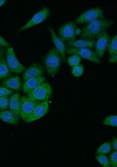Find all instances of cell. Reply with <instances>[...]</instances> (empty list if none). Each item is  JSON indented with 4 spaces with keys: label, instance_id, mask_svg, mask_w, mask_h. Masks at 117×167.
<instances>
[{
    "label": "cell",
    "instance_id": "4316f807",
    "mask_svg": "<svg viewBox=\"0 0 117 167\" xmlns=\"http://www.w3.org/2000/svg\"><path fill=\"white\" fill-rule=\"evenodd\" d=\"M109 160L111 166L113 167L117 166V151H113L110 154Z\"/></svg>",
    "mask_w": 117,
    "mask_h": 167
},
{
    "label": "cell",
    "instance_id": "e0dca14e",
    "mask_svg": "<svg viewBox=\"0 0 117 167\" xmlns=\"http://www.w3.org/2000/svg\"><path fill=\"white\" fill-rule=\"evenodd\" d=\"M2 85L7 88L16 91L20 90L22 86V82L20 78L17 76H13L4 80Z\"/></svg>",
    "mask_w": 117,
    "mask_h": 167
},
{
    "label": "cell",
    "instance_id": "d6a6232c",
    "mask_svg": "<svg viewBox=\"0 0 117 167\" xmlns=\"http://www.w3.org/2000/svg\"><path fill=\"white\" fill-rule=\"evenodd\" d=\"M81 31L79 28H76L75 30V33L76 35H79V34L81 33Z\"/></svg>",
    "mask_w": 117,
    "mask_h": 167
},
{
    "label": "cell",
    "instance_id": "484cf974",
    "mask_svg": "<svg viewBox=\"0 0 117 167\" xmlns=\"http://www.w3.org/2000/svg\"><path fill=\"white\" fill-rule=\"evenodd\" d=\"M8 95L0 96V110L2 111L7 109L9 106Z\"/></svg>",
    "mask_w": 117,
    "mask_h": 167
},
{
    "label": "cell",
    "instance_id": "f546056e",
    "mask_svg": "<svg viewBox=\"0 0 117 167\" xmlns=\"http://www.w3.org/2000/svg\"><path fill=\"white\" fill-rule=\"evenodd\" d=\"M117 54L110 56L108 60L109 63H116L117 61Z\"/></svg>",
    "mask_w": 117,
    "mask_h": 167
},
{
    "label": "cell",
    "instance_id": "d6986e66",
    "mask_svg": "<svg viewBox=\"0 0 117 167\" xmlns=\"http://www.w3.org/2000/svg\"><path fill=\"white\" fill-rule=\"evenodd\" d=\"M11 74V71L7 66L5 57L3 56L0 61V80L9 76Z\"/></svg>",
    "mask_w": 117,
    "mask_h": 167
},
{
    "label": "cell",
    "instance_id": "7402d4cb",
    "mask_svg": "<svg viewBox=\"0 0 117 167\" xmlns=\"http://www.w3.org/2000/svg\"><path fill=\"white\" fill-rule=\"evenodd\" d=\"M103 124L105 126L116 127H117V115H111L107 117L103 120Z\"/></svg>",
    "mask_w": 117,
    "mask_h": 167
},
{
    "label": "cell",
    "instance_id": "44dd1931",
    "mask_svg": "<svg viewBox=\"0 0 117 167\" xmlns=\"http://www.w3.org/2000/svg\"><path fill=\"white\" fill-rule=\"evenodd\" d=\"M111 149V145L109 141H107L102 144L97 149V154H106L109 153Z\"/></svg>",
    "mask_w": 117,
    "mask_h": 167
},
{
    "label": "cell",
    "instance_id": "83f0119b",
    "mask_svg": "<svg viewBox=\"0 0 117 167\" xmlns=\"http://www.w3.org/2000/svg\"><path fill=\"white\" fill-rule=\"evenodd\" d=\"M12 92V90L3 86H0V96L8 95Z\"/></svg>",
    "mask_w": 117,
    "mask_h": 167
},
{
    "label": "cell",
    "instance_id": "5bb4252c",
    "mask_svg": "<svg viewBox=\"0 0 117 167\" xmlns=\"http://www.w3.org/2000/svg\"><path fill=\"white\" fill-rule=\"evenodd\" d=\"M45 80L44 76L31 78L24 81L23 89L24 93H28L44 83Z\"/></svg>",
    "mask_w": 117,
    "mask_h": 167
},
{
    "label": "cell",
    "instance_id": "603a6c76",
    "mask_svg": "<svg viewBox=\"0 0 117 167\" xmlns=\"http://www.w3.org/2000/svg\"><path fill=\"white\" fill-rule=\"evenodd\" d=\"M95 158L97 161L102 166L104 167H110L111 166L109 159L105 154H97Z\"/></svg>",
    "mask_w": 117,
    "mask_h": 167
},
{
    "label": "cell",
    "instance_id": "cb8c5ba5",
    "mask_svg": "<svg viewBox=\"0 0 117 167\" xmlns=\"http://www.w3.org/2000/svg\"><path fill=\"white\" fill-rule=\"evenodd\" d=\"M81 60V58L79 55L73 54L68 58L67 62L70 66L73 67L80 64Z\"/></svg>",
    "mask_w": 117,
    "mask_h": 167
},
{
    "label": "cell",
    "instance_id": "2e32d148",
    "mask_svg": "<svg viewBox=\"0 0 117 167\" xmlns=\"http://www.w3.org/2000/svg\"><path fill=\"white\" fill-rule=\"evenodd\" d=\"M20 94L15 93L11 96L9 100V106L11 111L18 118L20 117Z\"/></svg>",
    "mask_w": 117,
    "mask_h": 167
},
{
    "label": "cell",
    "instance_id": "9c48e42d",
    "mask_svg": "<svg viewBox=\"0 0 117 167\" xmlns=\"http://www.w3.org/2000/svg\"><path fill=\"white\" fill-rule=\"evenodd\" d=\"M50 14L49 9L47 7H44L34 15L26 24L18 30V31L25 30L41 23L49 18Z\"/></svg>",
    "mask_w": 117,
    "mask_h": 167
},
{
    "label": "cell",
    "instance_id": "f1b7e54d",
    "mask_svg": "<svg viewBox=\"0 0 117 167\" xmlns=\"http://www.w3.org/2000/svg\"><path fill=\"white\" fill-rule=\"evenodd\" d=\"M11 46L10 44L0 35V48H7Z\"/></svg>",
    "mask_w": 117,
    "mask_h": 167
},
{
    "label": "cell",
    "instance_id": "5b68a950",
    "mask_svg": "<svg viewBox=\"0 0 117 167\" xmlns=\"http://www.w3.org/2000/svg\"><path fill=\"white\" fill-rule=\"evenodd\" d=\"M40 101L33 100L28 97H21L20 108V116L26 121L30 117L35 107Z\"/></svg>",
    "mask_w": 117,
    "mask_h": 167
},
{
    "label": "cell",
    "instance_id": "4fadbf2b",
    "mask_svg": "<svg viewBox=\"0 0 117 167\" xmlns=\"http://www.w3.org/2000/svg\"><path fill=\"white\" fill-rule=\"evenodd\" d=\"M48 28L51 33L52 41L55 48L60 52L64 61H65L66 48L64 42L56 34L50 25L48 26Z\"/></svg>",
    "mask_w": 117,
    "mask_h": 167
},
{
    "label": "cell",
    "instance_id": "ffe728a7",
    "mask_svg": "<svg viewBox=\"0 0 117 167\" xmlns=\"http://www.w3.org/2000/svg\"><path fill=\"white\" fill-rule=\"evenodd\" d=\"M117 36H114L108 43L107 46L110 56L117 54Z\"/></svg>",
    "mask_w": 117,
    "mask_h": 167
},
{
    "label": "cell",
    "instance_id": "8992f818",
    "mask_svg": "<svg viewBox=\"0 0 117 167\" xmlns=\"http://www.w3.org/2000/svg\"><path fill=\"white\" fill-rule=\"evenodd\" d=\"M66 53L69 54L78 55L81 58L98 64L101 63L95 52L89 48L68 47L66 48Z\"/></svg>",
    "mask_w": 117,
    "mask_h": 167
},
{
    "label": "cell",
    "instance_id": "8fae6325",
    "mask_svg": "<svg viewBox=\"0 0 117 167\" xmlns=\"http://www.w3.org/2000/svg\"><path fill=\"white\" fill-rule=\"evenodd\" d=\"M109 39V35L105 32L102 33L97 37L95 46V52L99 58H101L104 55Z\"/></svg>",
    "mask_w": 117,
    "mask_h": 167
},
{
    "label": "cell",
    "instance_id": "52a82bcc",
    "mask_svg": "<svg viewBox=\"0 0 117 167\" xmlns=\"http://www.w3.org/2000/svg\"><path fill=\"white\" fill-rule=\"evenodd\" d=\"M76 28V25L74 21L65 23L58 30L59 37L63 42H67L75 40Z\"/></svg>",
    "mask_w": 117,
    "mask_h": 167
},
{
    "label": "cell",
    "instance_id": "4dcf8cb0",
    "mask_svg": "<svg viewBox=\"0 0 117 167\" xmlns=\"http://www.w3.org/2000/svg\"><path fill=\"white\" fill-rule=\"evenodd\" d=\"M112 146L113 149L115 151L117 150V138L114 137L112 139Z\"/></svg>",
    "mask_w": 117,
    "mask_h": 167
},
{
    "label": "cell",
    "instance_id": "6da1fadb",
    "mask_svg": "<svg viewBox=\"0 0 117 167\" xmlns=\"http://www.w3.org/2000/svg\"><path fill=\"white\" fill-rule=\"evenodd\" d=\"M113 22L112 20L104 18L89 22L82 28L80 37L83 39H94L105 32Z\"/></svg>",
    "mask_w": 117,
    "mask_h": 167
},
{
    "label": "cell",
    "instance_id": "836d02e7",
    "mask_svg": "<svg viewBox=\"0 0 117 167\" xmlns=\"http://www.w3.org/2000/svg\"><path fill=\"white\" fill-rule=\"evenodd\" d=\"M6 2V0H0V7L4 5Z\"/></svg>",
    "mask_w": 117,
    "mask_h": 167
},
{
    "label": "cell",
    "instance_id": "277c9868",
    "mask_svg": "<svg viewBox=\"0 0 117 167\" xmlns=\"http://www.w3.org/2000/svg\"><path fill=\"white\" fill-rule=\"evenodd\" d=\"M5 53L6 61L11 71L16 74H20L25 70V67L18 61L12 47L6 48Z\"/></svg>",
    "mask_w": 117,
    "mask_h": 167
},
{
    "label": "cell",
    "instance_id": "7c38bea8",
    "mask_svg": "<svg viewBox=\"0 0 117 167\" xmlns=\"http://www.w3.org/2000/svg\"><path fill=\"white\" fill-rule=\"evenodd\" d=\"M44 70L42 66L38 63H34L25 69L23 74L24 81L32 78L42 76Z\"/></svg>",
    "mask_w": 117,
    "mask_h": 167
},
{
    "label": "cell",
    "instance_id": "9a60e30c",
    "mask_svg": "<svg viewBox=\"0 0 117 167\" xmlns=\"http://www.w3.org/2000/svg\"><path fill=\"white\" fill-rule=\"evenodd\" d=\"M96 42L94 39H82L67 42L66 44L69 47L90 49L95 47Z\"/></svg>",
    "mask_w": 117,
    "mask_h": 167
},
{
    "label": "cell",
    "instance_id": "30bf717a",
    "mask_svg": "<svg viewBox=\"0 0 117 167\" xmlns=\"http://www.w3.org/2000/svg\"><path fill=\"white\" fill-rule=\"evenodd\" d=\"M48 109L49 103L47 100L39 103L25 122L27 123L30 122L42 117L47 113Z\"/></svg>",
    "mask_w": 117,
    "mask_h": 167
},
{
    "label": "cell",
    "instance_id": "1f68e13d",
    "mask_svg": "<svg viewBox=\"0 0 117 167\" xmlns=\"http://www.w3.org/2000/svg\"><path fill=\"white\" fill-rule=\"evenodd\" d=\"M5 50L4 49H2L0 50V61L4 56V54L5 52Z\"/></svg>",
    "mask_w": 117,
    "mask_h": 167
},
{
    "label": "cell",
    "instance_id": "d4e9b609",
    "mask_svg": "<svg viewBox=\"0 0 117 167\" xmlns=\"http://www.w3.org/2000/svg\"><path fill=\"white\" fill-rule=\"evenodd\" d=\"M84 71V68L83 65L80 64L72 67L71 72L74 76L78 77L82 74Z\"/></svg>",
    "mask_w": 117,
    "mask_h": 167
},
{
    "label": "cell",
    "instance_id": "ac0fdd59",
    "mask_svg": "<svg viewBox=\"0 0 117 167\" xmlns=\"http://www.w3.org/2000/svg\"><path fill=\"white\" fill-rule=\"evenodd\" d=\"M0 119L6 122L13 125H17L18 123V118L11 111L4 110L0 111Z\"/></svg>",
    "mask_w": 117,
    "mask_h": 167
},
{
    "label": "cell",
    "instance_id": "ba28073f",
    "mask_svg": "<svg viewBox=\"0 0 117 167\" xmlns=\"http://www.w3.org/2000/svg\"><path fill=\"white\" fill-rule=\"evenodd\" d=\"M104 18L102 9L99 7L90 9L81 14L75 20L76 23H89L95 19Z\"/></svg>",
    "mask_w": 117,
    "mask_h": 167
},
{
    "label": "cell",
    "instance_id": "3957f363",
    "mask_svg": "<svg viewBox=\"0 0 117 167\" xmlns=\"http://www.w3.org/2000/svg\"><path fill=\"white\" fill-rule=\"evenodd\" d=\"M53 93L52 88L47 83H44L34 89L27 93V97L38 101L47 100Z\"/></svg>",
    "mask_w": 117,
    "mask_h": 167
},
{
    "label": "cell",
    "instance_id": "7a4b0ae2",
    "mask_svg": "<svg viewBox=\"0 0 117 167\" xmlns=\"http://www.w3.org/2000/svg\"><path fill=\"white\" fill-rule=\"evenodd\" d=\"M42 60L47 73L54 77L58 72L61 63L62 57L60 52L55 48H51L44 56Z\"/></svg>",
    "mask_w": 117,
    "mask_h": 167
}]
</instances>
